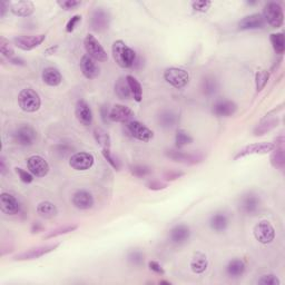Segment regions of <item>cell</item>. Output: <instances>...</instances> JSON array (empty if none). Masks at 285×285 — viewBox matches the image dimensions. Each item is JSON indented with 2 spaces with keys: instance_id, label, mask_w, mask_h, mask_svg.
<instances>
[{
  "instance_id": "6da1fadb",
  "label": "cell",
  "mask_w": 285,
  "mask_h": 285,
  "mask_svg": "<svg viewBox=\"0 0 285 285\" xmlns=\"http://www.w3.org/2000/svg\"><path fill=\"white\" fill-rule=\"evenodd\" d=\"M111 53L116 64L121 68H131L136 63V53L123 40H116L111 47Z\"/></svg>"
},
{
  "instance_id": "7a4b0ae2",
  "label": "cell",
  "mask_w": 285,
  "mask_h": 285,
  "mask_svg": "<svg viewBox=\"0 0 285 285\" xmlns=\"http://www.w3.org/2000/svg\"><path fill=\"white\" fill-rule=\"evenodd\" d=\"M18 104L20 109L26 113H35L42 106V99L33 88H24L18 95Z\"/></svg>"
},
{
  "instance_id": "3957f363",
  "label": "cell",
  "mask_w": 285,
  "mask_h": 285,
  "mask_svg": "<svg viewBox=\"0 0 285 285\" xmlns=\"http://www.w3.org/2000/svg\"><path fill=\"white\" fill-rule=\"evenodd\" d=\"M262 17L264 22L267 23L273 28H279L283 26L284 13L281 5L277 3H267L264 7Z\"/></svg>"
},
{
  "instance_id": "277c9868",
  "label": "cell",
  "mask_w": 285,
  "mask_h": 285,
  "mask_svg": "<svg viewBox=\"0 0 285 285\" xmlns=\"http://www.w3.org/2000/svg\"><path fill=\"white\" fill-rule=\"evenodd\" d=\"M164 79L167 84L176 89L184 88L190 83L188 71L180 67H171L164 71Z\"/></svg>"
},
{
  "instance_id": "5b68a950",
  "label": "cell",
  "mask_w": 285,
  "mask_h": 285,
  "mask_svg": "<svg viewBox=\"0 0 285 285\" xmlns=\"http://www.w3.org/2000/svg\"><path fill=\"white\" fill-rule=\"evenodd\" d=\"M84 47L89 57L96 60V62L105 63L108 60V55H107L106 50L94 35L88 34L86 36L84 39Z\"/></svg>"
},
{
  "instance_id": "8992f818",
  "label": "cell",
  "mask_w": 285,
  "mask_h": 285,
  "mask_svg": "<svg viewBox=\"0 0 285 285\" xmlns=\"http://www.w3.org/2000/svg\"><path fill=\"white\" fill-rule=\"evenodd\" d=\"M261 207V198L253 192H247L238 200V210L244 215H255Z\"/></svg>"
},
{
  "instance_id": "52a82bcc",
  "label": "cell",
  "mask_w": 285,
  "mask_h": 285,
  "mask_svg": "<svg viewBox=\"0 0 285 285\" xmlns=\"http://www.w3.org/2000/svg\"><path fill=\"white\" fill-rule=\"evenodd\" d=\"M254 237L263 245L271 244L275 240V228L268 221H261L254 226Z\"/></svg>"
},
{
  "instance_id": "ba28073f",
  "label": "cell",
  "mask_w": 285,
  "mask_h": 285,
  "mask_svg": "<svg viewBox=\"0 0 285 285\" xmlns=\"http://www.w3.org/2000/svg\"><path fill=\"white\" fill-rule=\"evenodd\" d=\"M13 139L20 146H33L37 140V131L29 125L19 126L13 133Z\"/></svg>"
},
{
  "instance_id": "9c48e42d",
  "label": "cell",
  "mask_w": 285,
  "mask_h": 285,
  "mask_svg": "<svg viewBox=\"0 0 285 285\" xmlns=\"http://www.w3.org/2000/svg\"><path fill=\"white\" fill-rule=\"evenodd\" d=\"M58 246H59V243L47 244V245L33 247V248L28 249V251H25L23 253L17 254V255L14 257V259L15 261H32V259L40 258L45 255H47L48 253L54 252Z\"/></svg>"
},
{
  "instance_id": "30bf717a",
  "label": "cell",
  "mask_w": 285,
  "mask_h": 285,
  "mask_svg": "<svg viewBox=\"0 0 285 285\" xmlns=\"http://www.w3.org/2000/svg\"><path fill=\"white\" fill-rule=\"evenodd\" d=\"M46 39L45 34L40 35H33V36H17V37L14 38V44L17 48L24 50V52H29V50H33L35 48H37L38 46L42 45Z\"/></svg>"
},
{
  "instance_id": "8fae6325",
  "label": "cell",
  "mask_w": 285,
  "mask_h": 285,
  "mask_svg": "<svg viewBox=\"0 0 285 285\" xmlns=\"http://www.w3.org/2000/svg\"><path fill=\"white\" fill-rule=\"evenodd\" d=\"M275 145L274 143H255V144H249L245 147H243L241 151L236 153V155L234 156V161H237L243 157H246L248 155H256V154H267V153L272 152Z\"/></svg>"
},
{
  "instance_id": "7c38bea8",
  "label": "cell",
  "mask_w": 285,
  "mask_h": 285,
  "mask_svg": "<svg viewBox=\"0 0 285 285\" xmlns=\"http://www.w3.org/2000/svg\"><path fill=\"white\" fill-rule=\"evenodd\" d=\"M110 23V16L109 13L105 10L104 8H97L91 13L90 16V28L96 33L105 32L108 29Z\"/></svg>"
},
{
  "instance_id": "4fadbf2b",
  "label": "cell",
  "mask_w": 285,
  "mask_h": 285,
  "mask_svg": "<svg viewBox=\"0 0 285 285\" xmlns=\"http://www.w3.org/2000/svg\"><path fill=\"white\" fill-rule=\"evenodd\" d=\"M95 163L94 156L86 152L75 153L69 159V166L75 171H87L91 169Z\"/></svg>"
},
{
  "instance_id": "5bb4252c",
  "label": "cell",
  "mask_w": 285,
  "mask_h": 285,
  "mask_svg": "<svg viewBox=\"0 0 285 285\" xmlns=\"http://www.w3.org/2000/svg\"><path fill=\"white\" fill-rule=\"evenodd\" d=\"M127 130H128V133L131 137L144 143L152 140L153 137H154L153 130H151L149 127L137 120H130L129 123H127Z\"/></svg>"
},
{
  "instance_id": "9a60e30c",
  "label": "cell",
  "mask_w": 285,
  "mask_h": 285,
  "mask_svg": "<svg viewBox=\"0 0 285 285\" xmlns=\"http://www.w3.org/2000/svg\"><path fill=\"white\" fill-rule=\"evenodd\" d=\"M27 167L29 172L36 177H45L49 173V164L44 157L39 155L28 157Z\"/></svg>"
},
{
  "instance_id": "2e32d148",
  "label": "cell",
  "mask_w": 285,
  "mask_h": 285,
  "mask_svg": "<svg viewBox=\"0 0 285 285\" xmlns=\"http://www.w3.org/2000/svg\"><path fill=\"white\" fill-rule=\"evenodd\" d=\"M134 111L125 105L116 104L109 111V120L115 123H129L134 118Z\"/></svg>"
},
{
  "instance_id": "e0dca14e",
  "label": "cell",
  "mask_w": 285,
  "mask_h": 285,
  "mask_svg": "<svg viewBox=\"0 0 285 285\" xmlns=\"http://www.w3.org/2000/svg\"><path fill=\"white\" fill-rule=\"evenodd\" d=\"M165 154L169 159L173 161L178 163H184V164L188 165H195L203 161V156H201L200 154H191V153H185L180 150L166 151Z\"/></svg>"
},
{
  "instance_id": "ac0fdd59",
  "label": "cell",
  "mask_w": 285,
  "mask_h": 285,
  "mask_svg": "<svg viewBox=\"0 0 285 285\" xmlns=\"http://www.w3.org/2000/svg\"><path fill=\"white\" fill-rule=\"evenodd\" d=\"M274 147L271 154V164L274 169L284 171L285 169V153H284V137L279 136L274 143Z\"/></svg>"
},
{
  "instance_id": "d6986e66",
  "label": "cell",
  "mask_w": 285,
  "mask_h": 285,
  "mask_svg": "<svg viewBox=\"0 0 285 285\" xmlns=\"http://www.w3.org/2000/svg\"><path fill=\"white\" fill-rule=\"evenodd\" d=\"M76 118L83 126H89L93 123V111L90 106L84 99L78 100L75 106Z\"/></svg>"
},
{
  "instance_id": "ffe728a7",
  "label": "cell",
  "mask_w": 285,
  "mask_h": 285,
  "mask_svg": "<svg viewBox=\"0 0 285 285\" xmlns=\"http://www.w3.org/2000/svg\"><path fill=\"white\" fill-rule=\"evenodd\" d=\"M0 210L6 215H16L20 211L19 201L9 193H3L0 195Z\"/></svg>"
},
{
  "instance_id": "44dd1931",
  "label": "cell",
  "mask_w": 285,
  "mask_h": 285,
  "mask_svg": "<svg viewBox=\"0 0 285 285\" xmlns=\"http://www.w3.org/2000/svg\"><path fill=\"white\" fill-rule=\"evenodd\" d=\"M169 237L171 243L174 244V245H183L191 237L190 227L184 225V224H178V225L172 228Z\"/></svg>"
},
{
  "instance_id": "7402d4cb",
  "label": "cell",
  "mask_w": 285,
  "mask_h": 285,
  "mask_svg": "<svg viewBox=\"0 0 285 285\" xmlns=\"http://www.w3.org/2000/svg\"><path fill=\"white\" fill-rule=\"evenodd\" d=\"M80 70L85 76V78L87 79H96L100 74L99 66L96 64V60L89 57L88 55H85L81 57Z\"/></svg>"
},
{
  "instance_id": "603a6c76",
  "label": "cell",
  "mask_w": 285,
  "mask_h": 285,
  "mask_svg": "<svg viewBox=\"0 0 285 285\" xmlns=\"http://www.w3.org/2000/svg\"><path fill=\"white\" fill-rule=\"evenodd\" d=\"M94 196L88 191L80 190L76 192L73 195V204L76 208H78V210H90V208L94 206Z\"/></svg>"
},
{
  "instance_id": "cb8c5ba5",
  "label": "cell",
  "mask_w": 285,
  "mask_h": 285,
  "mask_svg": "<svg viewBox=\"0 0 285 285\" xmlns=\"http://www.w3.org/2000/svg\"><path fill=\"white\" fill-rule=\"evenodd\" d=\"M9 8L10 12L17 17H29L35 12V5L33 2H29V0L9 3Z\"/></svg>"
},
{
  "instance_id": "d4e9b609",
  "label": "cell",
  "mask_w": 285,
  "mask_h": 285,
  "mask_svg": "<svg viewBox=\"0 0 285 285\" xmlns=\"http://www.w3.org/2000/svg\"><path fill=\"white\" fill-rule=\"evenodd\" d=\"M213 113L218 117H230L236 113L237 105L233 100L222 99L213 105Z\"/></svg>"
},
{
  "instance_id": "484cf974",
  "label": "cell",
  "mask_w": 285,
  "mask_h": 285,
  "mask_svg": "<svg viewBox=\"0 0 285 285\" xmlns=\"http://www.w3.org/2000/svg\"><path fill=\"white\" fill-rule=\"evenodd\" d=\"M265 26V22L261 14H252L244 17L238 23V29L240 30H257L262 29Z\"/></svg>"
},
{
  "instance_id": "4316f807",
  "label": "cell",
  "mask_w": 285,
  "mask_h": 285,
  "mask_svg": "<svg viewBox=\"0 0 285 285\" xmlns=\"http://www.w3.org/2000/svg\"><path fill=\"white\" fill-rule=\"evenodd\" d=\"M246 271V264L242 258H233L227 263L225 267V272L227 276L232 278H237L243 276V274Z\"/></svg>"
},
{
  "instance_id": "83f0119b",
  "label": "cell",
  "mask_w": 285,
  "mask_h": 285,
  "mask_svg": "<svg viewBox=\"0 0 285 285\" xmlns=\"http://www.w3.org/2000/svg\"><path fill=\"white\" fill-rule=\"evenodd\" d=\"M228 216L224 212H217L213 214L210 218V227L214 232L223 233L228 227Z\"/></svg>"
},
{
  "instance_id": "f1b7e54d",
  "label": "cell",
  "mask_w": 285,
  "mask_h": 285,
  "mask_svg": "<svg viewBox=\"0 0 285 285\" xmlns=\"http://www.w3.org/2000/svg\"><path fill=\"white\" fill-rule=\"evenodd\" d=\"M42 79L46 85L50 86V87H56V86H59L62 84L63 76L57 68L47 67L43 70Z\"/></svg>"
},
{
  "instance_id": "f546056e",
  "label": "cell",
  "mask_w": 285,
  "mask_h": 285,
  "mask_svg": "<svg viewBox=\"0 0 285 285\" xmlns=\"http://www.w3.org/2000/svg\"><path fill=\"white\" fill-rule=\"evenodd\" d=\"M180 120V117L173 110H163L162 113L157 116V121H159V125L163 128L170 129L175 127Z\"/></svg>"
},
{
  "instance_id": "4dcf8cb0",
  "label": "cell",
  "mask_w": 285,
  "mask_h": 285,
  "mask_svg": "<svg viewBox=\"0 0 285 285\" xmlns=\"http://www.w3.org/2000/svg\"><path fill=\"white\" fill-rule=\"evenodd\" d=\"M208 267V259L204 253L196 252L191 261V269L195 274H203Z\"/></svg>"
},
{
  "instance_id": "1f68e13d",
  "label": "cell",
  "mask_w": 285,
  "mask_h": 285,
  "mask_svg": "<svg viewBox=\"0 0 285 285\" xmlns=\"http://www.w3.org/2000/svg\"><path fill=\"white\" fill-rule=\"evenodd\" d=\"M94 137L97 144L101 147V151H110L111 139L109 134L101 128V127H96L94 129Z\"/></svg>"
},
{
  "instance_id": "d6a6232c",
  "label": "cell",
  "mask_w": 285,
  "mask_h": 285,
  "mask_svg": "<svg viewBox=\"0 0 285 285\" xmlns=\"http://www.w3.org/2000/svg\"><path fill=\"white\" fill-rule=\"evenodd\" d=\"M278 125V119L276 118H264L261 123H259L255 128H254V136H263L265 135L268 131L275 128Z\"/></svg>"
},
{
  "instance_id": "836d02e7",
  "label": "cell",
  "mask_w": 285,
  "mask_h": 285,
  "mask_svg": "<svg viewBox=\"0 0 285 285\" xmlns=\"http://www.w3.org/2000/svg\"><path fill=\"white\" fill-rule=\"evenodd\" d=\"M37 213L44 218H53L57 215L58 210L55 204L49 201H44L39 203L37 206Z\"/></svg>"
},
{
  "instance_id": "e575fe53",
  "label": "cell",
  "mask_w": 285,
  "mask_h": 285,
  "mask_svg": "<svg viewBox=\"0 0 285 285\" xmlns=\"http://www.w3.org/2000/svg\"><path fill=\"white\" fill-rule=\"evenodd\" d=\"M201 89L202 93L206 96L215 95L218 90V81L212 76H206V77L202 79Z\"/></svg>"
},
{
  "instance_id": "d590c367",
  "label": "cell",
  "mask_w": 285,
  "mask_h": 285,
  "mask_svg": "<svg viewBox=\"0 0 285 285\" xmlns=\"http://www.w3.org/2000/svg\"><path fill=\"white\" fill-rule=\"evenodd\" d=\"M115 94L117 97L120 99H129L131 97V91L129 89L128 83H127L126 77H120L115 83Z\"/></svg>"
},
{
  "instance_id": "8d00e7d4",
  "label": "cell",
  "mask_w": 285,
  "mask_h": 285,
  "mask_svg": "<svg viewBox=\"0 0 285 285\" xmlns=\"http://www.w3.org/2000/svg\"><path fill=\"white\" fill-rule=\"evenodd\" d=\"M126 80H127V83H128L129 89L131 91V96H133L137 103H140L143 99V88H141L140 83L134 77V76H131V75L126 76Z\"/></svg>"
},
{
  "instance_id": "74e56055",
  "label": "cell",
  "mask_w": 285,
  "mask_h": 285,
  "mask_svg": "<svg viewBox=\"0 0 285 285\" xmlns=\"http://www.w3.org/2000/svg\"><path fill=\"white\" fill-rule=\"evenodd\" d=\"M269 42L272 44L273 49L278 55H282L285 52V37L283 33L271 34L269 36Z\"/></svg>"
},
{
  "instance_id": "f35d334b",
  "label": "cell",
  "mask_w": 285,
  "mask_h": 285,
  "mask_svg": "<svg viewBox=\"0 0 285 285\" xmlns=\"http://www.w3.org/2000/svg\"><path fill=\"white\" fill-rule=\"evenodd\" d=\"M193 143V137L187 133L185 129H178L175 135V144L177 149L191 145Z\"/></svg>"
},
{
  "instance_id": "ab89813d",
  "label": "cell",
  "mask_w": 285,
  "mask_h": 285,
  "mask_svg": "<svg viewBox=\"0 0 285 285\" xmlns=\"http://www.w3.org/2000/svg\"><path fill=\"white\" fill-rule=\"evenodd\" d=\"M77 228H78L77 225H65V226L58 227V228H56V230L48 232L44 236V238H45V240H50V238L57 237V236H60V235H65V234H69V233L77 230Z\"/></svg>"
},
{
  "instance_id": "60d3db41",
  "label": "cell",
  "mask_w": 285,
  "mask_h": 285,
  "mask_svg": "<svg viewBox=\"0 0 285 285\" xmlns=\"http://www.w3.org/2000/svg\"><path fill=\"white\" fill-rule=\"evenodd\" d=\"M269 79V73L265 69L258 70L255 75V86L257 91H262Z\"/></svg>"
},
{
  "instance_id": "b9f144b4",
  "label": "cell",
  "mask_w": 285,
  "mask_h": 285,
  "mask_svg": "<svg viewBox=\"0 0 285 285\" xmlns=\"http://www.w3.org/2000/svg\"><path fill=\"white\" fill-rule=\"evenodd\" d=\"M0 52H2V55L4 57H7L8 59H12L13 57H15V50L10 45L9 40L6 39L2 36L0 37Z\"/></svg>"
},
{
  "instance_id": "7bdbcfd3",
  "label": "cell",
  "mask_w": 285,
  "mask_h": 285,
  "mask_svg": "<svg viewBox=\"0 0 285 285\" xmlns=\"http://www.w3.org/2000/svg\"><path fill=\"white\" fill-rule=\"evenodd\" d=\"M129 171L136 177H145L152 174V170L145 165H133L129 167Z\"/></svg>"
},
{
  "instance_id": "ee69618b",
  "label": "cell",
  "mask_w": 285,
  "mask_h": 285,
  "mask_svg": "<svg viewBox=\"0 0 285 285\" xmlns=\"http://www.w3.org/2000/svg\"><path fill=\"white\" fill-rule=\"evenodd\" d=\"M127 258H128L129 263L133 264L135 266H140L144 264V254H143L140 251H137V249L130 251Z\"/></svg>"
},
{
  "instance_id": "f6af8a7d",
  "label": "cell",
  "mask_w": 285,
  "mask_h": 285,
  "mask_svg": "<svg viewBox=\"0 0 285 285\" xmlns=\"http://www.w3.org/2000/svg\"><path fill=\"white\" fill-rule=\"evenodd\" d=\"M257 284L259 285H279L281 281H279L278 277L274 274H265V275L261 276V278L257 281Z\"/></svg>"
},
{
  "instance_id": "bcb514c9",
  "label": "cell",
  "mask_w": 285,
  "mask_h": 285,
  "mask_svg": "<svg viewBox=\"0 0 285 285\" xmlns=\"http://www.w3.org/2000/svg\"><path fill=\"white\" fill-rule=\"evenodd\" d=\"M211 6L212 3L208 0H198V2L192 3V8L198 13H206Z\"/></svg>"
},
{
  "instance_id": "7dc6e473",
  "label": "cell",
  "mask_w": 285,
  "mask_h": 285,
  "mask_svg": "<svg viewBox=\"0 0 285 285\" xmlns=\"http://www.w3.org/2000/svg\"><path fill=\"white\" fill-rule=\"evenodd\" d=\"M58 5L62 9L69 12V10H75L76 8H78L81 5V2H79V0H64V2H58Z\"/></svg>"
},
{
  "instance_id": "c3c4849f",
  "label": "cell",
  "mask_w": 285,
  "mask_h": 285,
  "mask_svg": "<svg viewBox=\"0 0 285 285\" xmlns=\"http://www.w3.org/2000/svg\"><path fill=\"white\" fill-rule=\"evenodd\" d=\"M16 173L18 174L20 181H22L23 183H26V184H30V183H33L34 175L30 172H27V171H25L23 169H20V167H17Z\"/></svg>"
},
{
  "instance_id": "681fc988",
  "label": "cell",
  "mask_w": 285,
  "mask_h": 285,
  "mask_svg": "<svg viewBox=\"0 0 285 285\" xmlns=\"http://www.w3.org/2000/svg\"><path fill=\"white\" fill-rule=\"evenodd\" d=\"M101 154H103L104 159L109 163V165L113 167V169H115L116 171L119 170V163L113 156V154H111V151H101Z\"/></svg>"
},
{
  "instance_id": "f907efd6",
  "label": "cell",
  "mask_w": 285,
  "mask_h": 285,
  "mask_svg": "<svg viewBox=\"0 0 285 285\" xmlns=\"http://www.w3.org/2000/svg\"><path fill=\"white\" fill-rule=\"evenodd\" d=\"M81 22V16L80 15H75V16L71 17L69 20H68V23L67 25H66V33H73L75 28L77 27V25Z\"/></svg>"
},
{
  "instance_id": "816d5d0a",
  "label": "cell",
  "mask_w": 285,
  "mask_h": 285,
  "mask_svg": "<svg viewBox=\"0 0 285 285\" xmlns=\"http://www.w3.org/2000/svg\"><path fill=\"white\" fill-rule=\"evenodd\" d=\"M146 187L151 191H162V190H165L167 185L165 184V183L160 182V181H150L146 183Z\"/></svg>"
},
{
  "instance_id": "f5cc1de1",
  "label": "cell",
  "mask_w": 285,
  "mask_h": 285,
  "mask_svg": "<svg viewBox=\"0 0 285 285\" xmlns=\"http://www.w3.org/2000/svg\"><path fill=\"white\" fill-rule=\"evenodd\" d=\"M184 175H185L184 173L180 172V171H169V172L164 173V180L173 182V181L178 180V178H181L182 176H184Z\"/></svg>"
},
{
  "instance_id": "db71d44e",
  "label": "cell",
  "mask_w": 285,
  "mask_h": 285,
  "mask_svg": "<svg viewBox=\"0 0 285 285\" xmlns=\"http://www.w3.org/2000/svg\"><path fill=\"white\" fill-rule=\"evenodd\" d=\"M149 267L153 273L157 274V275H164V274H165L164 268H163L161 264L159 262H156V261H150L149 262Z\"/></svg>"
},
{
  "instance_id": "11a10c76",
  "label": "cell",
  "mask_w": 285,
  "mask_h": 285,
  "mask_svg": "<svg viewBox=\"0 0 285 285\" xmlns=\"http://www.w3.org/2000/svg\"><path fill=\"white\" fill-rule=\"evenodd\" d=\"M73 146H70L68 144H65V143H60L57 146H56V152L58 153L59 155L62 156H66L67 154H69L70 151H73Z\"/></svg>"
},
{
  "instance_id": "9f6ffc18",
  "label": "cell",
  "mask_w": 285,
  "mask_h": 285,
  "mask_svg": "<svg viewBox=\"0 0 285 285\" xmlns=\"http://www.w3.org/2000/svg\"><path fill=\"white\" fill-rule=\"evenodd\" d=\"M109 109H108V107H107L106 105L104 106H101V108H100V117H101V120H103V123L104 124H107L109 121Z\"/></svg>"
},
{
  "instance_id": "6f0895ef",
  "label": "cell",
  "mask_w": 285,
  "mask_h": 285,
  "mask_svg": "<svg viewBox=\"0 0 285 285\" xmlns=\"http://www.w3.org/2000/svg\"><path fill=\"white\" fill-rule=\"evenodd\" d=\"M9 10V4L7 2H0V17L4 18Z\"/></svg>"
},
{
  "instance_id": "680465c9",
  "label": "cell",
  "mask_w": 285,
  "mask_h": 285,
  "mask_svg": "<svg viewBox=\"0 0 285 285\" xmlns=\"http://www.w3.org/2000/svg\"><path fill=\"white\" fill-rule=\"evenodd\" d=\"M7 172V165H6V160H5V157L2 156V159H0V173H2V175H5Z\"/></svg>"
},
{
  "instance_id": "91938a15",
  "label": "cell",
  "mask_w": 285,
  "mask_h": 285,
  "mask_svg": "<svg viewBox=\"0 0 285 285\" xmlns=\"http://www.w3.org/2000/svg\"><path fill=\"white\" fill-rule=\"evenodd\" d=\"M43 228H44V226L40 223H34L33 226H32V233L36 234V233L42 232Z\"/></svg>"
},
{
  "instance_id": "94428289",
  "label": "cell",
  "mask_w": 285,
  "mask_h": 285,
  "mask_svg": "<svg viewBox=\"0 0 285 285\" xmlns=\"http://www.w3.org/2000/svg\"><path fill=\"white\" fill-rule=\"evenodd\" d=\"M57 49H58V46L57 45H55V46H52V47H49L45 50V55L46 56H50V55H53L55 54L56 52H57Z\"/></svg>"
},
{
  "instance_id": "6125c7cd",
  "label": "cell",
  "mask_w": 285,
  "mask_h": 285,
  "mask_svg": "<svg viewBox=\"0 0 285 285\" xmlns=\"http://www.w3.org/2000/svg\"><path fill=\"white\" fill-rule=\"evenodd\" d=\"M10 62H12L13 64H15V65H25L24 63V60L23 59H20V58H17V57H13L12 59H9Z\"/></svg>"
},
{
  "instance_id": "be15d7a7",
  "label": "cell",
  "mask_w": 285,
  "mask_h": 285,
  "mask_svg": "<svg viewBox=\"0 0 285 285\" xmlns=\"http://www.w3.org/2000/svg\"><path fill=\"white\" fill-rule=\"evenodd\" d=\"M160 284H167V285H171V282H167V281H160Z\"/></svg>"
}]
</instances>
